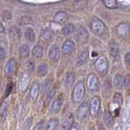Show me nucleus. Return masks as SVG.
I'll return each instance as SVG.
<instances>
[{
	"instance_id": "1",
	"label": "nucleus",
	"mask_w": 130,
	"mask_h": 130,
	"mask_svg": "<svg viewBox=\"0 0 130 130\" xmlns=\"http://www.w3.org/2000/svg\"><path fill=\"white\" fill-rule=\"evenodd\" d=\"M94 67L96 70L100 75H105L108 72L109 70V62L106 57L101 56L96 58V60L94 62Z\"/></svg>"
},
{
	"instance_id": "2",
	"label": "nucleus",
	"mask_w": 130,
	"mask_h": 130,
	"mask_svg": "<svg viewBox=\"0 0 130 130\" xmlns=\"http://www.w3.org/2000/svg\"><path fill=\"white\" fill-rule=\"evenodd\" d=\"M90 28L96 35H102L106 31V25L98 18H92L91 20Z\"/></svg>"
},
{
	"instance_id": "3",
	"label": "nucleus",
	"mask_w": 130,
	"mask_h": 130,
	"mask_svg": "<svg viewBox=\"0 0 130 130\" xmlns=\"http://www.w3.org/2000/svg\"><path fill=\"white\" fill-rule=\"evenodd\" d=\"M84 95H85V86L82 81H80V82L76 84V85L73 89L72 98L74 102H81L83 100Z\"/></svg>"
},
{
	"instance_id": "4",
	"label": "nucleus",
	"mask_w": 130,
	"mask_h": 130,
	"mask_svg": "<svg viewBox=\"0 0 130 130\" xmlns=\"http://www.w3.org/2000/svg\"><path fill=\"white\" fill-rule=\"evenodd\" d=\"M101 110V100L100 98L98 96H93L90 102V105H89V111L92 116L96 117L100 112Z\"/></svg>"
},
{
	"instance_id": "5",
	"label": "nucleus",
	"mask_w": 130,
	"mask_h": 130,
	"mask_svg": "<svg viewBox=\"0 0 130 130\" xmlns=\"http://www.w3.org/2000/svg\"><path fill=\"white\" fill-rule=\"evenodd\" d=\"M87 86L90 92H96L99 89V79L95 74H90L87 79Z\"/></svg>"
},
{
	"instance_id": "6",
	"label": "nucleus",
	"mask_w": 130,
	"mask_h": 130,
	"mask_svg": "<svg viewBox=\"0 0 130 130\" xmlns=\"http://www.w3.org/2000/svg\"><path fill=\"white\" fill-rule=\"evenodd\" d=\"M116 33L122 38H126L130 35V25L126 22L120 23L116 27Z\"/></svg>"
},
{
	"instance_id": "7",
	"label": "nucleus",
	"mask_w": 130,
	"mask_h": 130,
	"mask_svg": "<svg viewBox=\"0 0 130 130\" xmlns=\"http://www.w3.org/2000/svg\"><path fill=\"white\" fill-rule=\"evenodd\" d=\"M89 111V106L86 102L80 104L77 110V117L81 120H84L87 118Z\"/></svg>"
},
{
	"instance_id": "8",
	"label": "nucleus",
	"mask_w": 130,
	"mask_h": 130,
	"mask_svg": "<svg viewBox=\"0 0 130 130\" xmlns=\"http://www.w3.org/2000/svg\"><path fill=\"white\" fill-rule=\"evenodd\" d=\"M17 70V61L15 58H11L10 60L7 62L5 66V72L7 75L12 76L16 73Z\"/></svg>"
},
{
	"instance_id": "9",
	"label": "nucleus",
	"mask_w": 130,
	"mask_h": 130,
	"mask_svg": "<svg viewBox=\"0 0 130 130\" xmlns=\"http://www.w3.org/2000/svg\"><path fill=\"white\" fill-rule=\"evenodd\" d=\"M75 50V43L71 39H67L62 44V51L66 54H71Z\"/></svg>"
},
{
	"instance_id": "10",
	"label": "nucleus",
	"mask_w": 130,
	"mask_h": 130,
	"mask_svg": "<svg viewBox=\"0 0 130 130\" xmlns=\"http://www.w3.org/2000/svg\"><path fill=\"white\" fill-rule=\"evenodd\" d=\"M48 57L52 61H57L60 57V50L57 44H53L48 51Z\"/></svg>"
},
{
	"instance_id": "11",
	"label": "nucleus",
	"mask_w": 130,
	"mask_h": 130,
	"mask_svg": "<svg viewBox=\"0 0 130 130\" xmlns=\"http://www.w3.org/2000/svg\"><path fill=\"white\" fill-rule=\"evenodd\" d=\"M109 52H110V55L114 58H118L120 57V47H119V44L112 41L110 43L109 45Z\"/></svg>"
},
{
	"instance_id": "12",
	"label": "nucleus",
	"mask_w": 130,
	"mask_h": 130,
	"mask_svg": "<svg viewBox=\"0 0 130 130\" xmlns=\"http://www.w3.org/2000/svg\"><path fill=\"white\" fill-rule=\"evenodd\" d=\"M29 76L28 74L24 73L23 75L21 77V80H20V89L21 92H25L26 91V89L29 87Z\"/></svg>"
},
{
	"instance_id": "13",
	"label": "nucleus",
	"mask_w": 130,
	"mask_h": 130,
	"mask_svg": "<svg viewBox=\"0 0 130 130\" xmlns=\"http://www.w3.org/2000/svg\"><path fill=\"white\" fill-rule=\"evenodd\" d=\"M63 102H64V98L62 96H58V98L55 100L51 106V111L52 112H58L59 110L61 109Z\"/></svg>"
},
{
	"instance_id": "14",
	"label": "nucleus",
	"mask_w": 130,
	"mask_h": 130,
	"mask_svg": "<svg viewBox=\"0 0 130 130\" xmlns=\"http://www.w3.org/2000/svg\"><path fill=\"white\" fill-rule=\"evenodd\" d=\"M88 38V30L84 27H79L76 31V39L80 42H84Z\"/></svg>"
},
{
	"instance_id": "15",
	"label": "nucleus",
	"mask_w": 130,
	"mask_h": 130,
	"mask_svg": "<svg viewBox=\"0 0 130 130\" xmlns=\"http://www.w3.org/2000/svg\"><path fill=\"white\" fill-rule=\"evenodd\" d=\"M88 49H84L83 50L81 53L78 56V59H77V64L78 66H83L85 63L87 62L88 59Z\"/></svg>"
},
{
	"instance_id": "16",
	"label": "nucleus",
	"mask_w": 130,
	"mask_h": 130,
	"mask_svg": "<svg viewBox=\"0 0 130 130\" xmlns=\"http://www.w3.org/2000/svg\"><path fill=\"white\" fill-rule=\"evenodd\" d=\"M73 122H74V116L71 113H70L66 116V117L64 119V120L62 121V124H61L62 128L66 130L69 129L73 125Z\"/></svg>"
},
{
	"instance_id": "17",
	"label": "nucleus",
	"mask_w": 130,
	"mask_h": 130,
	"mask_svg": "<svg viewBox=\"0 0 130 130\" xmlns=\"http://www.w3.org/2000/svg\"><path fill=\"white\" fill-rule=\"evenodd\" d=\"M53 19L56 22H57V23H59V24L65 23V22L68 19V14L66 12H58L54 16Z\"/></svg>"
},
{
	"instance_id": "18",
	"label": "nucleus",
	"mask_w": 130,
	"mask_h": 130,
	"mask_svg": "<svg viewBox=\"0 0 130 130\" xmlns=\"http://www.w3.org/2000/svg\"><path fill=\"white\" fill-rule=\"evenodd\" d=\"M24 35L25 39L29 42H34L35 39V30L31 27H26L24 29Z\"/></svg>"
},
{
	"instance_id": "19",
	"label": "nucleus",
	"mask_w": 130,
	"mask_h": 130,
	"mask_svg": "<svg viewBox=\"0 0 130 130\" xmlns=\"http://www.w3.org/2000/svg\"><path fill=\"white\" fill-rule=\"evenodd\" d=\"M75 31V25L72 24V23H70V24H67V25H66L64 27H63L62 29V34L63 35H72L74 34Z\"/></svg>"
},
{
	"instance_id": "20",
	"label": "nucleus",
	"mask_w": 130,
	"mask_h": 130,
	"mask_svg": "<svg viewBox=\"0 0 130 130\" xmlns=\"http://www.w3.org/2000/svg\"><path fill=\"white\" fill-rule=\"evenodd\" d=\"M32 55L36 58L42 57L43 55V47L40 44H37L32 49Z\"/></svg>"
},
{
	"instance_id": "21",
	"label": "nucleus",
	"mask_w": 130,
	"mask_h": 130,
	"mask_svg": "<svg viewBox=\"0 0 130 130\" xmlns=\"http://www.w3.org/2000/svg\"><path fill=\"white\" fill-rule=\"evenodd\" d=\"M104 122H105L106 125L107 126L108 128H112L113 125H114V118L112 116L110 112L109 111H106L104 115Z\"/></svg>"
},
{
	"instance_id": "22",
	"label": "nucleus",
	"mask_w": 130,
	"mask_h": 130,
	"mask_svg": "<svg viewBox=\"0 0 130 130\" xmlns=\"http://www.w3.org/2000/svg\"><path fill=\"white\" fill-rule=\"evenodd\" d=\"M40 91V88L39 84H34L30 88V91H29V96L32 99H36L38 98L39 93Z\"/></svg>"
},
{
	"instance_id": "23",
	"label": "nucleus",
	"mask_w": 130,
	"mask_h": 130,
	"mask_svg": "<svg viewBox=\"0 0 130 130\" xmlns=\"http://www.w3.org/2000/svg\"><path fill=\"white\" fill-rule=\"evenodd\" d=\"M75 74L71 71H69L66 73V75H65V78H64L65 84L67 85V86L72 85L74 82H75Z\"/></svg>"
},
{
	"instance_id": "24",
	"label": "nucleus",
	"mask_w": 130,
	"mask_h": 130,
	"mask_svg": "<svg viewBox=\"0 0 130 130\" xmlns=\"http://www.w3.org/2000/svg\"><path fill=\"white\" fill-rule=\"evenodd\" d=\"M29 47L27 45V44H21L19 47V53H20V56L22 58H26L27 57H29Z\"/></svg>"
},
{
	"instance_id": "25",
	"label": "nucleus",
	"mask_w": 130,
	"mask_h": 130,
	"mask_svg": "<svg viewBox=\"0 0 130 130\" xmlns=\"http://www.w3.org/2000/svg\"><path fill=\"white\" fill-rule=\"evenodd\" d=\"M54 37V33L51 29H44L41 34V39L44 41H50L52 39H53Z\"/></svg>"
},
{
	"instance_id": "26",
	"label": "nucleus",
	"mask_w": 130,
	"mask_h": 130,
	"mask_svg": "<svg viewBox=\"0 0 130 130\" xmlns=\"http://www.w3.org/2000/svg\"><path fill=\"white\" fill-rule=\"evenodd\" d=\"M53 79L52 78H47V79L44 80L43 85V92H47L51 90L52 86H53Z\"/></svg>"
},
{
	"instance_id": "27",
	"label": "nucleus",
	"mask_w": 130,
	"mask_h": 130,
	"mask_svg": "<svg viewBox=\"0 0 130 130\" xmlns=\"http://www.w3.org/2000/svg\"><path fill=\"white\" fill-rule=\"evenodd\" d=\"M102 3L109 9H116L118 7V2L116 0H105L102 1Z\"/></svg>"
},
{
	"instance_id": "28",
	"label": "nucleus",
	"mask_w": 130,
	"mask_h": 130,
	"mask_svg": "<svg viewBox=\"0 0 130 130\" xmlns=\"http://www.w3.org/2000/svg\"><path fill=\"white\" fill-rule=\"evenodd\" d=\"M48 71V68H47V66L45 63H42V64H40L38 67V74L40 76H45L47 75V73Z\"/></svg>"
},
{
	"instance_id": "29",
	"label": "nucleus",
	"mask_w": 130,
	"mask_h": 130,
	"mask_svg": "<svg viewBox=\"0 0 130 130\" xmlns=\"http://www.w3.org/2000/svg\"><path fill=\"white\" fill-rule=\"evenodd\" d=\"M58 124H59L58 120H57V119H53V120H51L47 123L46 126V130H55L57 128Z\"/></svg>"
},
{
	"instance_id": "30",
	"label": "nucleus",
	"mask_w": 130,
	"mask_h": 130,
	"mask_svg": "<svg viewBox=\"0 0 130 130\" xmlns=\"http://www.w3.org/2000/svg\"><path fill=\"white\" fill-rule=\"evenodd\" d=\"M114 85L116 88H120L124 85V78L120 75H116L114 78Z\"/></svg>"
},
{
	"instance_id": "31",
	"label": "nucleus",
	"mask_w": 130,
	"mask_h": 130,
	"mask_svg": "<svg viewBox=\"0 0 130 130\" xmlns=\"http://www.w3.org/2000/svg\"><path fill=\"white\" fill-rule=\"evenodd\" d=\"M113 101L115 103L117 104V105H121V104L123 103V96H122V95L120 92H116L114 95Z\"/></svg>"
},
{
	"instance_id": "32",
	"label": "nucleus",
	"mask_w": 130,
	"mask_h": 130,
	"mask_svg": "<svg viewBox=\"0 0 130 130\" xmlns=\"http://www.w3.org/2000/svg\"><path fill=\"white\" fill-rule=\"evenodd\" d=\"M9 32H10V36H12V38H14V39H16L17 37V38L19 37V34H20L19 29H17V27H15V26L12 27L10 29Z\"/></svg>"
},
{
	"instance_id": "33",
	"label": "nucleus",
	"mask_w": 130,
	"mask_h": 130,
	"mask_svg": "<svg viewBox=\"0 0 130 130\" xmlns=\"http://www.w3.org/2000/svg\"><path fill=\"white\" fill-rule=\"evenodd\" d=\"M1 17L3 20L9 21L12 19V13H11V12H9V11H3Z\"/></svg>"
},
{
	"instance_id": "34",
	"label": "nucleus",
	"mask_w": 130,
	"mask_h": 130,
	"mask_svg": "<svg viewBox=\"0 0 130 130\" xmlns=\"http://www.w3.org/2000/svg\"><path fill=\"white\" fill-rule=\"evenodd\" d=\"M124 87L126 88V89H128V90L130 91V75H129V74L126 75L125 77H124Z\"/></svg>"
},
{
	"instance_id": "35",
	"label": "nucleus",
	"mask_w": 130,
	"mask_h": 130,
	"mask_svg": "<svg viewBox=\"0 0 130 130\" xmlns=\"http://www.w3.org/2000/svg\"><path fill=\"white\" fill-rule=\"evenodd\" d=\"M55 96V89H53L51 90L50 92L48 93V95L47 96V99H46V102L47 103H48L49 102H51V100L53 98V96Z\"/></svg>"
},
{
	"instance_id": "36",
	"label": "nucleus",
	"mask_w": 130,
	"mask_h": 130,
	"mask_svg": "<svg viewBox=\"0 0 130 130\" xmlns=\"http://www.w3.org/2000/svg\"><path fill=\"white\" fill-rule=\"evenodd\" d=\"M30 22H31V18H30V17H23V18L21 19V24L25 25L29 24Z\"/></svg>"
},
{
	"instance_id": "37",
	"label": "nucleus",
	"mask_w": 130,
	"mask_h": 130,
	"mask_svg": "<svg viewBox=\"0 0 130 130\" xmlns=\"http://www.w3.org/2000/svg\"><path fill=\"white\" fill-rule=\"evenodd\" d=\"M12 82H9L8 84H7V88H6V92H5V96H7L10 93H11V92H12Z\"/></svg>"
},
{
	"instance_id": "38",
	"label": "nucleus",
	"mask_w": 130,
	"mask_h": 130,
	"mask_svg": "<svg viewBox=\"0 0 130 130\" xmlns=\"http://www.w3.org/2000/svg\"><path fill=\"white\" fill-rule=\"evenodd\" d=\"M5 57V50L0 47V62H1Z\"/></svg>"
},
{
	"instance_id": "39",
	"label": "nucleus",
	"mask_w": 130,
	"mask_h": 130,
	"mask_svg": "<svg viewBox=\"0 0 130 130\" xmlns=\"http://www.w3.org/2000/svg\"><path fill=\"white\" fill-rule=\"evenodd\" d=\"M124 59H125L126 63H127L128 65L130 66V52H129V53H126L125 57H124Z\"/></svg>"
},
{
	"instance_id": "40",
	"label": "nucleus",
	"mask_w": 130,
	"mask_h": 130,
	"mask_svg": "<svg viewBox=\"0 0 130 130\" xmlns=\"http://www.w3.org/2000/svg\"><path fill=\"white\" fill-rule=\"evenodd\" d=\"M34 130H43V123H39L38 124H37Z\"/></svg>"
},
{
	"instance_id": "41",
	"label": "nucleus",
	"mask_w": 130,
	"mask_h": 130,
	"mask_svg": "<svg viewBox=\"0 0 130 130\" xmlns=\"http://www.w3.org/2000/svg\"><path fill=\"white\" fill-rule=\"evenodd\" d=\"M4 32H5V28L3 27V24L0 22V34H3Z\"/></svg>"
},
{
	"instance_id": "42",
	"label": "nucleus",
	"mask_w": 130,
	"mask_h": 130,
	"mask_svg": "<svg viewBox=\"0 0 130 130\" xmlns=\"http://www.w3.org/2000/svg\"><path fill=\"white\" fill-rule=\"evenodd\" d=\"M69 130H80V129L77 125H72L71 127L69 128Z\"/></svg>"
}]
</instances>
